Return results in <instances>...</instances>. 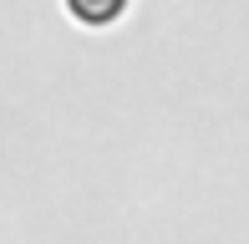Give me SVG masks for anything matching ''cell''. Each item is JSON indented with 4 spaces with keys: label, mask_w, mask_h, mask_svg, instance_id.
Instances as JSON below:
<instances>
[{
    "label": "cell",
    "mask_w": 249,
    "mask_h": 244,
    "mask_svg": "<svg viewBox=\"0 0 249 244\" xmlns=\"http://www.w3.org/2000/svg\"><path fill=\"white\" fill-rule=\"evenodd\" d=\"M122 5H127V0H66V10H71L76 20H87V26H107V20H117Z\"/></svg>",
    "instance_id": "obj_1"
}]
</instances>
